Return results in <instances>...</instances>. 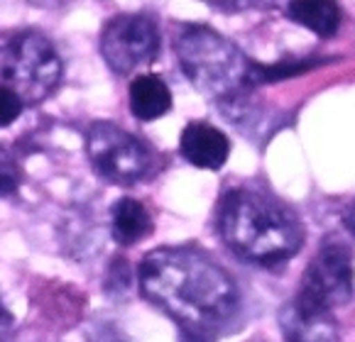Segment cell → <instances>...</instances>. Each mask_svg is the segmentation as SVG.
Here are the masks:
<instances>
[{"instance_id": "cell-16", "label": "cell", "mask_w": 355, "mask_h": 342, "mask_svg": "<svg viewBox=\"0 0 355 342\" xmlns=\"http://www.w3.org/2000/svg\"><path fill=\"white\" fill-rule=\"evenodd\" d=\"M17 186V179H15V164L10 161H3V193H12Z\"/></svg>"}, {"instance_id": "cell-8", "label": "cell", "mask_w": 355, "mask_h": 342, "mask_svg": "<svg viewBox=\"0 0 355 342\" xmlns=\"http://www.w3.org/2000/svg\"><path fill=\"white\" fill-rule=\"evenodd\" d=\"M279 330L287 342H338L334 311L302 294L282 308Z\"/></svg>"}, {"instance_id": "cell-1", "label": "cell", "mask_w": 355, "mask_h": 342, "mask_svg": "<svg viewBox=\"0 0 355 342\" xmlns=\"http://www.w3.org/2000/svg\"><path fill=\"white\" fill-rule=\"evenodd\" d=\"M140 291L187 330L214 335L238 313L233 276L196 247H159L140 262Z\"/></svg>"}, {"instance_id": "cell-6", "label": "cell", "mask_w": 355, "mask_h": 342, "mask_svg": "<svg viewBox=\"0 0 355 342\" xmlns=\"http://www.w3.org/2000/svg\"><path fill=\"white\" fill-rule=\"evenodd\" d=\"M159 54V30L140 12L110 17L101 32V57L115 73H132L155 62Z\"/></svg>"}, {"instance_id": "cell-10", "label": "cell", "mask_w": 355, "mask_h": 342, "mask_svg": "<svg viewBox=\"0 0 355 342\" xmlns=\"http://www.w3.org/2000/svg\"><path fill=\"white\" fill-rule=\"evenodd\" d=\"M128 100H130V113L142 123H150L167 115L172 110V91L169 86L155 73H142L130 83L128 91Z\"/></svg>"}, {"instance_id": "cell-4", "label": "cell", "mask_w": 355, "mask_h": 342, "mask_svg": "<svg viewBox=\"0 0 355 342\" xmlns=\"http://www.w3.org/2000/svg\"><path fill=\"white\" fill-rule=\"evenodd\" d=\"M64 64L54 44L37 30H17L3 37L0 76L25 103H42L62 81Z\"/></svg>"}, {"instance_id": "cell-7", "label": "cell", "mask_w": 355, "mask_h": 342, "mask_svg": "<svg viewBox=\"0 0 355 342\" xmlns=\"http://www.w3.org/2000/svg\"><path fill=\"white\" fill-rule=\"evenodd\" d=\"M353 284V252L348 249V244L338 242V240H329L311 260V264L306 267L297 294L334 311L336 306L350 303Z\"/></svg>"}, {"instance_id": "cell-17", "label": "cell", "mask_w": 355, "mask_h": 342, "mask_svg": "<svg viewBox=\"0 0 355 342\" xmlns=\"http://www.w3.org/2000/svg\"><path fill=\"white\" fill-rule=\"evenodd\" d=\"M182 342H214V335H211V332L187 330V327H182Z\"/></svg>"}, {"instance_id": "cell-12", "label": "cell", "mask_w": 355, "mask_h": 342, "mask_svg": "<svg viewBox=\"0 0 355 342\" xmlns=\"http://www.w3.org/2000/svg\"><path fill=\"white\" fill-rule=\"evenodd\" d=\"M110 233H113L115 242L125 244V247L145 240L152 233V218L147 208L135 198L115 201L113 210H110Z\"/></svg>"}, {"instance_id": "cell-14", "label": "cell", "mask_w": 355, "mask_h": 342, "mask_svg": "<svg viewBox=\"0 0 355 342\" xmlns=\"http://www.w3.org/2000/svg\"><path fill=\"white\" fill-rule=\"evenodd\" d=\"M22 108H25V100H22L15 91L3 86V89H0V123H3V127L15 123V118L22 113Z\"/></svg>"}, {"instance_id": "cell-3", "label": "cell", "mask_w": 355, "mask_h": 342, "mask_svg": "<svg viewBox=\"0 0 355 342\" xmlns=\"http://www.w3.org/2000/svg\"><path fill=\"white\" fill-rule=\"evenodd\" d=\"M179 66L206 98L228 103L255 86V64L228 37L206 25H187L174 37Z\"/></svg>"}, {"instance_id": "cell-13", "label": "cell", "mask_w": 355, "mask_h": 342, "mask_svg": "<svg viewBox=\"0 0 355 342\" xmlns=\"http://www.w3.org/2000/svg\"><path fill=\"white\" fill-rule=\"evenodd\" d=\"M329 59H304V62H279V64H267L260 66L255 64V86L257 83H270V81H279V78H289V76H299V73L313 71L316 66H324Z\"/></svg>"}, {"instance_id": "cell-2", "label": "cell", "mask_w": 355, "mask_h": 342, "mask_svg": "<svg viewBox=\"0 0 355 342\" xmlns=\"http://www.w3.org/2000/svg\"><path fill=\"white\" fill-rule=\"evenodd\" d=\"M218 230L238 257L262 267L292 260L304 242V230L292 213L250 188H233L220 198Z\"/></svg>"}, {"instance_id": "cell-9", "label": "cell", "mask_w": 355, "mask_h": 342, "mask_svg": "<svg viewBox=\"0 0 355 342\" xmlns=\"http://www.w3.org/2000/svg\"><path fill=\"white\" fill-rule=\"evenodd\" d=\"M179 152L196 169L218 171L228 161L230 142L209 123H189L179 137Z\"/></svg>"}, {"instance_id": "cell-18", "label": "cell", "mask_w": 355, "mask_h": 342, "mask_svg": "<svg viewBox=\"0 0 355 342\" xmlns=\"http://www.w3.org/2000/svg\"><path fill=\"white\" fill-rule=\"evenodd\" d=\"M27 3L35 8H44V10H57V8H64L71 0H27Z\"/></svg>"}, {"instance_id": "cell-5", "label": "cell", "mask_w": 355, "mask_h": 342, "mask_svg": "<svg viewBox=\"0 0 355 342\" xmlns=\"http://www.w3.org/2000/svg\"><path fill=\"white\" fill-rule=\"evenodd\" d=\"M86 154L91 166L105 181L121 183V186L145 179L152 166L147 147L113 123L91 125L86 135Z\"/></svg>"}, {"instance_id": "cell-11", "label": "cell", "mask_w": 355, "mask_h": 342, "mask_svg": "<svg viewBox=\"0 0 355 342\" xmlns=\"http://www.w3.org/2000/svg\"><path fill=\"white\" fill-rule=\"evenodd\" d=\"M287 17L297 25L311 30L313 35L334 37L340 25V8L336 0H289Z\"/></svg>"}, {"instance_id": "cell-19", "label": "cell", "mask_w": 355, "mask_h": 342, "mask_svg": "<svg viewBox=\"0 0 355 342\" xmlns=\"http://www.w3.org/2000/svg\"><path fill=\"white\" fill-rule=\"evenodd\" d=\"M343 225L350 230V233L355 235V201L345 206V210H343Z\"/></svg>"}, {"instance_id": "cell-15", "label": "cell", "mask_w": 355, "mask_h": 342, "mask_svg": "<svg viewBox=\"0 0 355 342\" xmlns=\"http://www.w3.org/2000/svg\"><path fill=\"white\" fill-rule=\"evenodd\" d=\"M209 6H216L225 12H241V10H248V8H255V6H262L265 0H206Z\"/></svg>"}]
</instances>
